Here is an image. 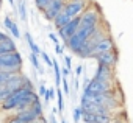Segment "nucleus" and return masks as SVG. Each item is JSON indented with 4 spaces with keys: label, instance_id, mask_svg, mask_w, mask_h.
<instances>
[{
    "label": "nucleus",
    "instance_id": "obj_1",
    "mask_svg": "<svg viewBox=\"0 0 133 123\" xmlns=\"http://www.w3.org/2000/svg\"><path fill=\"white\" fill-rule=\"evenodd\" d=\"M102 22H103V16H102L100 10L94 3H89L85 8V11L80 14V24H78L77 31L68 41H66L68 48H71V51L77 55V51L82 48V45L85 44V41L94 33V30Z\"/></svg>",
    "mask_w": 133,
    "mask_h": 123
},
{
    "label": "nucleus",
    "instance_id": "obj_2",
    "mask_svg": "<svg viewBox=\"0 0 133 123\" xmlns=\"http://www.w3.org/2000/svg\"><path fill=\"white\" fill-rule=\"evenodd\" d=\"M86 6H88V0H66V3H64L61 13L52 20L53 27H55L56 30L61 28L64 24H68L71 19L80 16V14L85 11Z\"/></svg>",
    "mask_w": 133,
    "mask_h": 123
},
{
    "label": "nucleus",
    "instance_id": "obj_3",
    "mask_svg": "<svg viewBox=\"0 0 133 123\" xmlns=\"http://www.w3.org/2000/svg\"><path fill=\"white\" fill-rule=\"evenodd\" d=\"M107 34H108V25H107L105 22H102V24L94 30V33L85 41V44H83L82 48L77 51V55H78L80 58H83V59H89V53H91L92 47H94L103 36H107Z\"/></svg>",
    "mask_w": 133,
    "mask_h": 123
},
{
    "label": "nucleus",
    "instance_id": "obj_4",
    "mask_svg": "<svg viewBox=\"0 0 133 123\" xmlns=\"http://www.w3.org/2000/svg\"><path fill=\"white\" fill-rule=\"evenodd\" d=\"M111 90H113L111 83L91 78V80H85V84H83V95H82V97L92 98V97H96V95H102V94H107V92H111Z\"/></svg>",
    "mask_w": 133,
    "mask_h": 123
},
{
    "label": "nucleus",
    "instance_id": "obj_5",
    "mask_svg": "<svg viewBox=\"0 0 133 123\" xmlns=\"http://www.w3.org/2000/svg\"><path fill=\"white\" fill-rule=\"evenodd\" d=\"M22 69V56L17 50L0 55V70L3 72H21Z\"/></svg>",
    "mask_w": 133,
    "mask_h": 123
},
{
    "label": "nucleus",
    "instance_id": "obj_6",
    "mask_svg": "<svg viewBox=\"0 0 133 123\" xmlns=\"http://www.w3.org/2000/svg\"><path fill=\"white\" fill-rule=\"evenodd\" d=\"M97 66H105V67H110V69H116L117 66V61H119V53H117V48L113 47L111 50L99 55L94 58Z\"/></svg>",
    "mask_w": 133,
    "mask_h": 123
},
{
    "label": "nucleus",
    "instance_id": "obj_7",
    "mask_svg": "<svg viewBox=\"0 0 133 123\" xmlns=\"http://www.w3.org/2000/svg\"><path fill=\"white\" fill-rule=\"evenodd\" d=\"M113 47H116L113 36H111V34L103 36V37H102V39H100L94 47H92V50H91V53H89V59H94L96 56H99V55H102V53H105V51L111 50Z\"/></svg>",
    "mask_w": 133,
    "mask_h": 123
},
{
    "label": "nucleus",
    "instance_id": "obj_8",
    "mask_svg": "<svg viewBox=\"0 0 133 123\" xmlns=\"http://www.w3.org/2000/svg\"><path fill=\"white\" fill-rule=\"evenodd\" d=\"M64 3H66V0H50L49 5L45 6V10L42 11V16L45 17V20L52 22V20H53V19L61 13V10H63Z\"/></svg>",
    "mask_w": 133,
    "mask_h": 123
},
{
    "label": "nucleus",
    "instance_id": "obj_9",
    "mask_svg": "<svg viewBox=\"0 0 133 123\" xmlns=\"http://www.w3.org/2000/svg\"><path fill=\"white\" fill-rule=\"evenodd\" d=\"M78 24H80V16H77V17H74V19H71L68 24H64L61 28H58V36L66 42L68 41L75 31H77V28H78Z\"/></svg>",
    "mask_w": 133,
    "mask_h": 123
},
{
    "label": "nucleus",
    "instance_id": "obj_10",
    "mask_svg": "<svg viewBox=\"0 0 133 123\" xmlns=\"http://www.w3.org/2000/svg\"><path fill=\"white\" fill-rule=\"evenodd\" d=\"M96 80H100V81H107V83H111L114 80V69H110V67H105V66H97V70L94 73Z\"/></svg>",
    "mask_w": 133,
    "mask_h": 123
},
{
    "label": "nucleus",
    "instance_id": "obj_11",
    "mask_svg": "<svg viewBox=\"0 0 133 123\" xmlns=\"http://www.w3.org/2000/svg\"><path fill=\"white\" fill-rule=\"evenodd\" d=\"M36 98H38V95H36L33 90H28V92L21 98V101L17 103V106L14 107V111H17V112H19V111H24V109L30 107V106H31V103H33Z\"/></svg>",
    "mask_w": 133,
    "mask_h": 123
},
{
    "label": "nucleus",
    "instance_id": "obj_12",
    "mask_svg": "<svg viewBox=\"0 0 133 123\" xmlns=\"http://www.w3.org/2000/svg\"><path fill=\"white\" fill-rule=\"evenodd\" d=\"M17 50L14 41L10 37V36H5L2 41H0V55H5V53H10V51H14Z\"/></svg>",
    "mask_w": 133,
    "mask_h": 123
},
{
    "label": "nucleus",
    "instance_id": "obj_13",
    "mask_svg": "<svg viewBox=\"0 0 133 123\" xmlns=\"http://www.w3.org/2000/svg\"><path fill=\"white\" fill-rule=\"evenodd\" d=\"M30 109L36 114V117H44V104H42V101L39 100V97H38V98L31 103Z\"/></svg>",
    "mask_w": 133,
    "mask_h": 123
},
{
    "label": "nucleus",
    "instance_id": "obj_14",
    "mask_svg": "<svg viewBox=\"0 0 133 123\" xmlns=\"http://www.w3.org/2000/svg\"><path fill=\"white\" fill-rule=\"evenodd\" d=\"M24 37H25V41L28 42V47H30V50H31V53L33 55H36V56H39L41 55V50H39V47H38V44L33 41V37H31V34L30 33H25L24 34Z\"/></svg>",
    "mask_w": 133,
    "mask_h": 123
},
{
    "label": "nucleus",
    "instance_id": "obj_15",
    "mask_svg": "<svg viewBox=\"0 0 133 123\" xmlns=\"http://www.w3.org/2000/svg\"><path fill=\"white\" fill-rule=\"evenodd\" d=\"M17 11H19V17L22 22H27V3L25 0H19L17 3Z\"/></svg>",
    "mask_w": 133,
    "mask_h": 123
},
{
    "label": "nucleus",
    "instance_id": "obj_16",
    "mask_svg": "<svg viewBox=\"0 0 133 123\" xmlns=\"http://www.w3.org/2000/svg\"><path fill=\"white\" fill-rule=\"evenodd\" d=\"M19 72H3V70H0V86H3L6 84L11 78H14Z\"/></svg>",
    "mask_w": 133,
    "mask_h": 123
},
{
    "label": "nucleus",
    "instance_id": "obj_17",
    "mask_svg": "<svg viewBox=\"0 0 133 123\" xmlns=\"http://www.w3.org/2000/svg\"><path fill=\"white\" fill-rule=\"evenodd\" d=\"M13 90H14V89H13V87H10L8 84L0 86V103H2V101H3V100H5V98L13 92Z\"/></svg>",
    "mask_w": 133,
    "mask_h": 123
},
{
    "label": "nucleus",
    "instance_id": "obj_18",
    "mask_svg": "<svg viewBox=\"0 0 133 123\" xmlns=\"http://www.w3.org/2000/svg\"><path fill=\"white\" fill-rule=\"evenodd\" d=\"M56 100H58V112H63L64 111V100H63V92H61V89L59 87H56Z\"/></svg>",
    "mask_w": 133,
    "mask_h": 123
},
{
    "label": "nucleus",
    "instance_id": "obj_19",
    "mask_svg": "<svg viewBox=\"0 0 133 123\" xmlns=\"http://www.w3.org/2000/svg\"><path fill=\"white\" fill-rule=\"evenodd\" d=\"M30 63H31V66H33V69H35V70H38V72H42L41 63H39V59H38V56H36V55L30 53Z\"/></svg>",
    "mask_w": 133,
    "mask_h": 123
},
{
    "label": "nucleus",
    "instance_id": "obj_20",
    "mask_svg": "<svg viewBox=\"0 0 133 123\" xmlns=\"http://www.w3.org/2000/svg\"><path fill=\"white\" fill-rule=\"evenodd\" d=\"M8 31H10V33H11V34H13L16 39H21V31H19V27H17V24H14V22H13V24H11V27L8 28Z\"/></svg>",
    "mask_w": 133,
    "mask_h": 123
},
{
    "label": "nucleus",
    "instance_id": "obj_21",
    "mask_svg": "<svg viewBox=\"0 0 133 123\" xmlns=\"http://www.w3.org/2000/svg\"><path fill=\"white\" fill-rule=\"evenodd\" d=\"M49 2H50V0H35V5H36L38 11H39V13H42V11L45 10V6L49 5Z\"/></svg>",
    "mask_w": 133,
    "mask_h": 123
},
{
    "label": "nucleus",
    "instance_id": "obj_22",
    "mask_svg": "<svg viewBox=\"0 0 133 123\" xmlns=\"http://www.w3.org/2000/svg\"><path fill=\"white\" fill-rule=\"evenodd\" d=\"M61 84H63V92H64L66 95H69V94H71V86H69V83H68V78H61Z\"/></svg>",
    "mask_w": 133,
    "mask_h": 123
},
{
    "label": "nucleus",
    "instance_id": "obj_23",
    "mask_svg": "<svg viewBox=\"0 0 133 123\" xmlns=\"http://www.w3.org/2000/svg\"><path fill=\"white\" fill-rule=\"evenodd\" d=\"M80 118H82V107L77 106V107H74V121L80 123Z\"/></svg>",
    "mask_w": 133,
    "mask_h": 123
},
{
    "label": "nucleus",
    "instance_id": "obj_24",
    "mask_svg": "<svg viewBox=\"0 0 133 123\" xmlns=\"http://www.w3.org/2000/svg\"><path fill=\"white\" fill-rule=\"evenodd\" d=\"M41 58H42V61L45 63V66H49V67H52V58L45 53V51H41Z\"/></svg>",
    "mask_w": 133,
    "mask_h": 123
},
{
    "label": "nucleus",
    "instance_id": "obj_25",
    "mask_svg": "<svg viewBox=\"0 0 133 123\" xmlns=\"http://www.w3.org/2000/svg\"><path fill=\"white\" fill-rule=\"evenodd\" d=\"M3 123H24V121H22L17 115H11V117H10L8 120H5Z\"/></svg>",
    "mask_w": 133,
    "mask_h": 123
},
{
    "label": "nucleus",
    "instance_id": "obj_26",
    "mask_svg": "<svg viewBox=\"0 0 133 123\" xmlns=\"http://www.w3.org/2000/svg\"><path fill=\"white\" fill-rule=\"evenodd\" d=\"M64 67L71 70V67H72V59H71V56H64Z\"/></svg>",
    "mask_w": 133,
    "mask_h": 123
},
{
    "label": "nucleus",
    "instance_id": "obj_27",
    "mask_svg": "<svg viewBox=\"0 0 133 123\" xmlns=\"http://www.w3.org/2000/svg\"><path fill=\"white\" fill-rule=\"evenodd\" d=\"M59 72H61V78H68V76H71V75H72V73H71V70H69V69H66V67L59 69Z\"/></svg>",
    "mask_w": 133,
    "mask_h": 123
},
{
    "label": "nucleus",
    "instance_id": "obj_28",
    "mask_svg": "<svg viewBox=\"0 0 133 123\" xmlns=\"http://www.w3.org/2000/svg\"><path fill=\"white\" fill-rule=\"evenodd\" d=\"M27 123H47V120H45V117H38V118H35L31 121H27Z\"/></svg>",
    "mask_w": 133,
    "mask_h": 123
},
{
    "label": "nucleus",
    "instance_id": "obj_29",
    "mask_svg": "<svg viewBox=\"0 0 133 123\" xmlns=\"http://www.w3.org/2000/svg\"><path fill=\"white\" fill-rule=\"evenodd\" d=\"M47 95H49V100H50V101L55 100V90H53V89H49V87H47Z\"/></svg>",
    "mask_w": 133,
    "mask_h": 123
},
{
    "label": "nucleus",
    "instance_id": "obj_30",
    "mask_svg": "<svg viewBox=\"0 0 133 123\" xmlns=\"http://www.w3.org/2000/svg\"><path fill=\"white\" fill-rule=\"evenodd\" d=\"M63 51H64L63 47H61L59 44H55V53H56V55H63Z\"/></svg>",
    "mask_w": 133,
    "mask_h": 123
},
{
    "label": "nucleus",
    "instance_id": "obj_31",
    "mask_svg": "<svg viewBox=\"0 0 133 123\" xmlns=\"http://www.w3.org/2000/svg\"><path fill=\"white\" fill-rule=\"evenodd\" d=\"M38 87H39V95H41V97H44V95H45V92H47V87H45L44 84H41V86H38Z\"/></svg>",
    "mask_w": 133,
    "mask_h": 123
},
{
    "label": "nucleus",
    "instance_id": "obj_32",
    "mask_svg": "<svg viewBox=\"0 0 133 123\" xmlns=\"http://www.w3.org/2000/svg\"><path fill=\"white\" fill-rule=\"evenodd\" d=\"M82 72H83V66H78V67L75 69V76L80 78V76H82Z\"/></svg>",
    "mask_w": 133,
    "mask_h": 123
},
{
    "label": "nucleus",
    "instance_id": "obj_33",
    "mask_svg": "<svg viewBox=\"0 0 133 123\" xmlns=\"http://www.w3.org/2000/svg\"><path fill=\"white\" fill-rule=\"evenodd\" d=\"M49 37H50V41H52L53 44H58V37H56V34H55V33H50V34H49Z\"/></svg>",
    "mask_w": 133,
    "mask_h": 123
},
{
    "label": "nucleus",
    "instance_id": "obj_34",
    "mask_svg": "<svg viewBox=\"0 0 133 123\" xmlns=\"http://www.w3.org/2000/svg\"><path fill=\"white\" fill-rule=\"evenodd\" d=\"M74 86H75V87H74L75 90H78V89H80V81H78V78H75V80H74Z\"/></svg>",
    "mask_w": 133,
    "mask_h": 123
},
{
    "label": "nucleus",
    "instance_id": "obj_35",
    "mask_svg": "<svg viewBox=\"0 0 133 123\" xmlns=\"http://www.w3.org/2000/svg\"><path fill=\"white\" fill-rule=\"evenodd\" d=\"M49 121H50V123H58V121H56V118H55V115H53V114H52V115H50V117H49Z\"/></svg>",
    "mask_w": 133,
    "mask_h": 123
},
{
    "label": "nucleus",
    "instance_id": "obj_36",
    "mask_svg": "<svg viewBox=\"0 0 133 123\" xmlns=\"http://www.w3.org/2000/svg\"><path fill=\"white\" fill-rule=\"evenodd\" d=\"M5 36H8V34H5V33H2V31H0V41H2V39H3Z\"/></svg>",
    "mask_w": 133,
    "mask_h": 123
},
{
    "label": "nucleus",
    "instance_id": "obj_37",
    "mask_svg": "<svg viewBox=\"0 0 133 123\" xmlns=\"http://www.w3.org/2000/svg\"><path fill=\"white\" fill-rule=\"evenodd\" d=\"M8 3H10L11 6H14V0H8Z\"/></svg>",
    "mask_w": 133,
    "mask_h": 123
},
{
    "label": "nucleus",
    "instance_id": "obj_38",
    "mask_svg": "<svg viewBox=\"0 0 133 123\" xmlns=\"http://www.w3.org/2000/svg\"><path fill=\"white\" fill-rule=\"evenodd\" d=\"M61 123H68V121H66V120H61Z\"/></svg>",
    "mask_w": 133,
    "mask_h": 123
}]
</instances>
